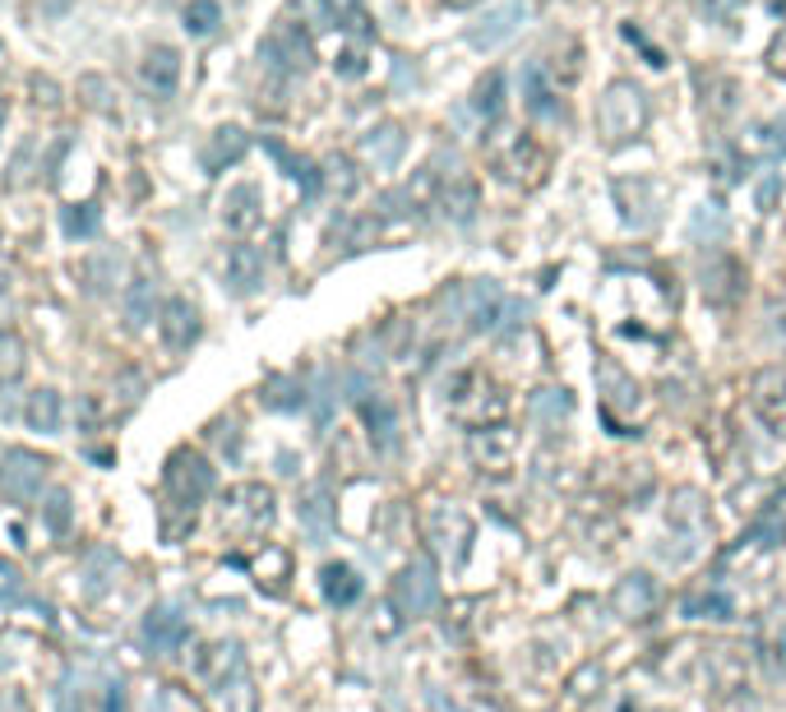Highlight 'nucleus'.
Returning <instances> with one entry per match:
<instances>
[{
    "mask_svg": "<svg viewBox=\"0 0 786 712\" xmlns=\"http://www.w3.org/2000/svg\"><path fill=\"white\" fill-rule=\"evenodd\" d=\"M486 163L490 171L500 176L509 186H523V190H536L551 176V148L532 135V130H519V125H496L486 135Z\"/></svg>",
    "mask_w": 786,
    "mask_h": 712,
    "instance_id": "f257e3e1",
    "label": "nucleus"
},
{
    "mask_svg": "<svg viewBox=\"0 0 786 712\" xmlns=\"http://www.w3.org/2000/svg\"><path fill=\"white\" fill-rule=\"evenodd\" d=\"M643 125H647V93H643V88L634 79L606 84V93L597 102V135H601V144L620 148L629 140H639Z\"/></svg>",
    "mask_w": 786,
    "mask_h": 712,
    "instance_id": "f03ea898",
    "label": "nucleus"
},
{
    "mask_svg": "<svg viewBox=\"0 0 786 712\" xmlns=\"http://www.w3.org/2000/svg\"><path fill=\"white\" fill-rule=\"evenodd\" d=\"M444 403H449V412H454L458 421H467V426H486V416L490 421L505 416V398L486 385L481 370H458L454 380H449Z\"/></svg>",
    "mask_w": 786,
    "mask_h": 712,
    "instance_id": "7ed1b4c3",
    "label": "nucleus"
},
{
    "mask_svg": "<svg viewBox=\"0 0 786 712\" xmlns=\"http://www.w3.org/2000/svg\"><path fill=\"white\" fill-rule=\"evenodd\" d=\"M259 56L268 60V70H278V75H306V70H310V60H314L310 29L297 24V19H278L274 33L264 37Z\"/></svg>",
    "mask_w": 786,
    "mask_h": 712,
    "instance_id": "20e7f679",
    "label": "nucleus"
},
{
    "mask_svg": "<svg viewBox=\"0 0 786 712\" xmlns=\"http://www.w3.org/2000/svg\"><path fill=\"white\" fill-rule=\"evenodd\" d=\"M560 93H565V84L551 75L546 60H532L528 70H523V107L532 111L536 121L560 116V107H565V102H560Z\"/></svg>",
    "mask_w": 786,
    "mask_h": 712,
    "instance_id": "39448f33",
    "label": "nucleus"
},
{
    "mask_svg": "<svg viewBox=\"0 0 786 712\" xmlns=\"http://www.w3.org/2000/svg\"><path fill=\"white\" fill-rule=\"evenodd\" d=\"M523 19H528V5H523V0H509V5L490 10V14L481 19V24L467 33V42H472V47H500L505 37H513V33H519V24H523Z\"/></svg>",
    "mask_w": 786,
    "mask_h": 712,
    "instance_id": "423d86ee",
    "label": "nucleus"
},
{
    "mask_svg": "<svg viewBox=\"0 0 786 712\" xmlns=\"http://www.w3.org/2000/svg\"><path fill=\"white\" fill-rule=\"evenodd\" d=\"M140 79L153 98H171L176 84H181V56H176L171 47H153L140 65Z\"/></svg>",
    "mask_w": 786,
    "mask_h": 712,
    "instance_id": "0eeeda50",
    "label": "nucleus"
},
{
    "mask_svg": "<svg viewBox=\"0 0 786 712\" xmlns=\"http://www.w3.org/2000/svg\"><path fill=\"white\" fill-rule=\"evenodd\" d=\"M754 408L777 435H786V375L782 370H763L754 380Z\"/></svg>",
    "mask_w": 786,
    "mask_h": 712,
    "instance_id": "6e6552de",
    "label": "nucleus"
},
{
    "mask_svg": "<svg viewBox=\"0 0 786 712\" xmlns=\"http://www.w3.org/2000/svg\"><path fill=\"white\" fill-rule=\"evenodd\" d=\"M402 148H408V135H402L398 125H379V130H370V135L362 140V158L389 171V167H398Z\"/></svg>",
    "mask_w": 786,
    "mask_h": 712,
    "instance_id": "1a4fd4ad",
    "label": "nucleus"
},
{
    "mask_svg": "<svg viewBox=\"0 0 786 712\" xmlns=\"http://www.w3.org/2000/svg\"><path fill=\"white\" fill-rule=\"evenodd\" d=\"M440 209L454 218V222H472V213H477V181L472 176H449L444 190H440Z\"/></svg>",
    "mask_w": 786,
    "mask_h": 712,
    "instance_id": "9d476101",
    "label": "nucleus"
},
{
    "mask_svg": "<svg viewBox=\"0 0 786 712\" xmlns=\"http://www.w3.org/2000/svg\"><path fill=\"white\" fill-rule=\"evenodd\" d=\"M241 153H245V135H241V130H236V125H222V130H218V135L209 140V153H204V167H209V171H222V167H232V163L241 158Z\"/></svg>",
    "mask_w": 786,
    "mask_h": 712,
    "instance_id": "9b49d317",
    "label": "nucleus"
},
{
    "mask_svg": "<svg viewBox=\"0 0 786 712\" xmlns=\"http://www.w3.org/2000/svg\"><path fill=\"white\" fill-rule=\"evenodd\" d=\"M228 227L232 232H251L255 222H259V190L255 186H236L232 190V199H228Z\"/></svg>",
    "mask_w": 786,
    "mask_h": 712,
    "instance_id": "f8f14e48",
    "label": "nucleus"
},
{
    "mask_svg": "<svg viewBox=\"0 0 786 712\" xmlns=\"http://www.w3.org/2000/svg\"><path fill=\"white\" fill-rule=\"evenodd\" d=\"M333 10V24L352 37H370V14H366V0H329Z\"/></svg>",
    "mask_w": 786,
    "mask_h": 712,
    "instance_id": "ddd939ff",
    "label": "nucleus"
},
{
    "mask_svg": "<svg viewBox=\"0 0 786 712\" xmlns=\"http://www.w3.org/2000/svg\"><path fill=\"white\" fill-rule=\"evenodd\" d=\"M472 107H477L486 121H500V111H505V75H500V70H490V75L477 84V93H472Z\"/></svg>",
    "mask_w": 786,
    "mask_h": 712,
    "instance_id": "4468645a",
    "label": "nucleus"
},
{
    "mask_svg": "<svg viewBox=\"0 0 786 712\" xmlns=\"http://www.w3.org/2000/svg\"><path fill=\"white\" fill-rule=\"evenodd\" d=\"M218 24H222V10H218V0H190V5H186V33H195V37H209Z\"/></svg>",
    "mask_w": 786,
    "mask_h": 712,
    "instance_id": "2eb2a0df",
    "label": "nucleus"
},
{
    "mask_svg": "<svg viewBox=\"0 0 786 712\" xmlns=\"http://www.w3.org/2000/svg\"><path fill=\"white\" fill-rule=\"evenodd\" d=\"M329 602H339V607H347V602H356V592H362V578H356V569H347V565H333L329 574Z\"/></svg>",
    "mask_w": 786,
    "mask_h": 712,
    "instance_id": "dca6fc26",
    "label": "nucleus"
},
{
    "mask_svg": "<svg viewBox=\"0 0 786 712\" xmlns=\"http://www.w3.org/2000/svg\"><path fill=\"white\" fill-rule=\"evenodd\" d=\"M228 269H232V282H236V287H255L264 264H259L255 246H236V251H232V259H228Z\"/></svg>",
    "mask_w": 786,
    "mask_h": 712,
    "instance_id": "f3484780",
    "label": "nucleus"
},
{
    "mask_svg": "<svg viewBox=\"0 0 786 712\" xmlns=\"http://www.w3.org/2000/svg\"><path fill=\"white\" fill-rule=\"evenodd\" d=\"M324 186H329L333 194H352V190H356V167H352V158H333V163L324 167Z\"/></svg>",
    "mask_w": 786,
    "mask_h": 712,
    "instance_id": "a211bd4d",
    "label": "nucleus"
},
{
    "mask_svg": "<svg viewBox=\"0 0 786 712\" xmlns=\"http://www.w3.org/2000/svg\"><path fill=\"white\" fill-rule=\"evenodd\" d=\"M19 366H24V347L0 333V380H10V375H14Z\"/></svg>",
    "mask_w": 786,
    "mask_h": 712,
    "instance_id": "6ab92c4d",
    "label": "nucleus"
},
{
    "mask_svg": "<svg viewBox=\"0 0 786 712\" xmlns=\"http://www.w3.org/2000/svg\"><path fill=\"white\" fill-rule=\"evenodd\" d=\"M29 416H33V426H37V431H47L52 421H56V393H37Z\"/></svg>",
    "mask_w": 786,
    "mask_h": 712,
    "instance_id": "aec40b11",
    "label": "nucleus"
},
{
    "mask_svg": "<svg viewBox=\"0 0 786 712\" xmlns=\"http://www.w3.org/2000/svg\"><path fill=\"white\" fill-rule=\"evenodd\" d=\"M339 75H343V79H362V75H366V52H362V47H347V52L339 56Z\"/></svg>",
    "mask_w": 786,
    "mask_h": 712,
    "instance_id": "412c9836",
    "label": "nucleus"
},
{
    "mask_svg": "<svg viewBox=\"0 0 786 712\" xmlns=\"http://www.w3.org/2000/svg\"><path fill=\"white\" fill-rule=\"evenodd\" d=\"M735 10H740V0H704V14L717 19V24H731Z\"/></svg>",
    "mask_w": 786,
    "mask_h": 712,
    "instance_id": "4be33fe9",
    "label": "nucleus"
},
{
    "mask_svg": "<svg viewBox=\"0 0 786 712\" xmlns=\"http://www.w3.org/2000/svg\"><path fill=\"white\" fill-rule=\"evenodd\" d=\"M768 70L786 79V33H777V37H773V47H768Z\"/></svg>",
    "mask_w": 786,
    "mask_h": 712,
    "instance_id": "5701e85b",
    "label": "nucleus"
},
{
    "mask_svg": "<svg viewBox=\"0 0 786 712\" xmlns=\"http://www.w3.org/2000/svg\"><path fill=\"white\" fill-rule=\"evenodd\" d=\"M449 10H472V5H481V0H444Z\"/></svg>",
    "mask_w": 786,
    "mask_h": 712,
    "instance_id": "b1692460",
    "label": "nucleus"
}]
</instances>
